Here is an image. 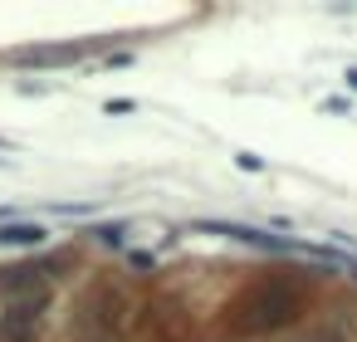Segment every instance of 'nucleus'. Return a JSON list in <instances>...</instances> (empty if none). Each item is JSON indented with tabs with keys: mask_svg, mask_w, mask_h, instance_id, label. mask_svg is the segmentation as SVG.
Listing matches in <instances>:
<instances>
[{
	"mask_svg": "<svg viewBox=\"0 0 357 342\" xmlns=\"http://www.w3.org/2000/svg\"><path fill=\"white\" fill-rule=\"evenodd\" d=\"M201 235H225V240H240V245H254V250H298L294 240H279V235H265V230H254V225H225V220H201L196 225Z\"/></svg>",
	"mask_w": 357,
	"mask_h": 342,
	"instance_id": "nucleus-1",
	"label": "nucleus"
},
{
	"mask_svg": "<svg viewBox=\"0 0 357 342\" xmlns=\"http://www.w3.org/2000/svg\"><path fill=\"white\" fill-rule=\"evenodd\" d=\"M79 44H64V49H25L20 59H34V64H69V59H79Z\"/></svg>",
	"mask_w": 357,
	"mask_h": 342,
	"instance_id": "nucleus-2",
	"label": "nucleus"
},
{
	"mask_svg": "<svg viewBox=\"0 0 357 342\" xmlns=\"http://www.w3.org/2000/svg\"><path fill=\"white\" fill-rule=\"evenodd\" d=\"M39 240H44L39 225H6L0 230V245H39Z\"/></svg>",
	"mask_w": 357,
	"mask_h": 342,
	"instance_id": "nucleus-3",
	"label": "nucleus"
},
{
	"mask_svg": "<svg viewBox=\"0 0 357 342\" xmlns=\"http://www.w3.org/2000/svg\"><path fill=\"white\" fill-rule=\"evenodd\" d=\"M240 166H245V171H260V166H265V157H254V152H245V157H240Z\"/></svg>",
	"mask_w": 357,
	"mask_h": 342,
	"instance_id": "nucleus-4",
	"label": "nucleus"
},
{
	"mask_svg": "<svg viewBox=\"0 0 357 342\" xmlns=\"http://www.w3.org/2000/svg\"><path fill=\"white\" fill-rule=\"evenodd\" d=\"M347 88H352V93H357V69H352V74H347Z\"/></svg>",
	"mask_w": 357,
	"mask_h": 342,
	"instance_id": "nucleus-5",
	"label": "nucleus"
}]
</instances>
